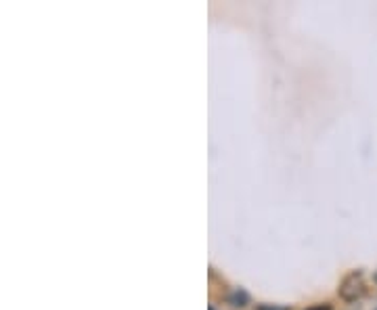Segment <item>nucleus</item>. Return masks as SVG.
<instances>
[{
    "instance_id": "3",
    "label": "nucleus",
    "mask_w": 377,
    "mask_h": 310,
    "mask_svg": "<svg viewBox=\"0 0 377 310\" xmlns=\"http://www.w3.org/2000/svg\"><path fill=\"white\" fill-rule=\"evenodd\" d=\"M258 310H287V309H283V307H271V304H260Z\"/></svg>"
},
{
    "instance_id": "5",
    "label": "nucleus",
    "mask_w": 377,
    "mask_h": 310,
    "mask_svg": "<svg viewBox=\"0 0 377 310\" xmlns=\"http://www.w3.org/2000/svg\"><path fill=\"white\" fill-rule=\"evenodd\" d=\"M376 283H377V273H376Z\"/></svg>"
},
{
    "instance_id": "1",
    "label": "nucleus",
    "mask_w": 377,
    "mask_h": 310,
    "mask_svg": "<svg viewBox=\"0 0 377 310\" xmlns=\"http://www.w3.org/2000/svg\"><path fill=\"white\" fill-rule=\"evenodd\" d=\"M363 294H365V277H363V273L355 271V273L346 275L342 286H340V298L344 302H357V300L363 298Z\"/></svg>"
},
{
    "instance_id": "2",
    "label": "nucleus",
    "mask_w": 377,
    "mask_h": 310,
    "mask_svg": "<svg viewBox=\"0 0 377 310\" xmlns=\"http://www.w3.org/2000/svg\"><path fill=\"white\" fill-rule=\"evenodd\" d=\"M229 302H231V307H235V309H243V307L248 304V294L241 292V290H237V292H233V294L229 296Z\"/></svg>"
},
{
    "instance_id": "4",
    "label": "nucleus",
    "mask_w": 377,
    "mask_h": 310,
    "mask_svg": "<svg viewBox=\"0 0 377 310\" xmlns=\"http://www.w3.org/2000/svg\"><path fill=\"white\" fill-rule=\"evenodd\" d=\"M306 310H332V307L329 304H319V307H311V309Z\"/></svg>"
}]
</instances>
